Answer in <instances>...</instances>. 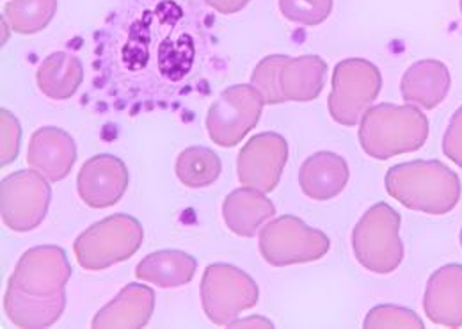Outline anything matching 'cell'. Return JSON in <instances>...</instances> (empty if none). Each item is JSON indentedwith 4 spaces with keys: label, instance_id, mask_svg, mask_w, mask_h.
<instances>
[{
    "label": "cell",
    "instance_id": "cell-1",
    "mask_svg": "<svg viewBox=\"0 0 462 329\" xmlns=\"http://www.w3.org/2000/svg\"><path fill=\"white\" fill-rule=\"evenodd\" d=\"M386 191L409 211L443 216L461 200V180L439 161H412L393 165L384 178Z\"/></svg>",
    "mask_w": 462,
    "mask_h": 329
},
{
    "label": "cell",
    "instance_id": "cell-2",
    "mask_svg": "<svg viewBox=\"0 0 462 329\" xmlns=\"http://www.w3.org/2000/svg\"><path fill=\"white\" fill-rule=\"evenodd\" d=\"M429 136V119L416 106L381 104L361 118L359 143L377 161L420 150Z\"/></svg>",
    "mask_w": 462,
    "mask_h": 329
},
{
    "label": "cell",
    "instance_id": "cell-3",
    "mask_svg": "<svg viewBox=\"0 0 462 329\" xmlns=\"http://www.w3.org/2000/svg\"><path fill=\"white\" fill-rule=\"evenodd\" d=\"M326 75L328 64L319 55H269L254 68L251 86L269 106L311 102L320 95Z\"/></svg>",
    "mask_w": 462,
    "mask_h": 329
},
{
    "label": "cell",
    "instance_id": "cell-4",
    "mask_svg": "<svg viewBox=\"0 0 462 329\" xmlns=\"http://www.w3.org/2000/svg\"><path fill=\"white\" fill-rule=\"evenodd\" d=\"M401 216L388 203L374 205L356 224L352 248L357 262L370 273L390 275L404 260Z\"/></svg>",
    "mask_w": 462,
    "mask_h": 329
},
{
    "label": "cell",
    "instance_id": "cell-5",
    "mask_svg": "<svg viewBox=\"0 0 462 329\" xmlns=\"http://www.w3.org/2000/svg\"><path fill=\"white\" fill-rule=\"evenodd\" d=\"M143 237L144 231L139 221L116 214L80 233L73 242V251L82 269L104 271L134 257L143 244Z\"/></svg>",
    "mask_w": 462,
    "mask_h": 329
},
{
    "label": "cell",
    "instance_id": "cell-6",
    "mask_svg": "<svg viewBox=\"0 0 462 329\" xmlns=\"http://www.w3.org/2000/svg\"><path fill=\"white\" fill-rule=\"evenodd\" d=\"M260 290L256 281L230 264H212L201 279V305L216 326H231L236 317L256 306Z\"/></svg>",
    "mask_w": 462,
    "mask_h": 329
},
{
    "label": "cell",
    "instance_id": "cell-7",
    "mask_svg": "<svg viewBox=\"0 0 462 329\" xmlns=\"http://www.w3.org/2000/svg\"><path fill=\"white\" fill-rule=\"evenodd\" d=\"M329 246L331 242L324 231L310 228L293 216L271 221L260 231V253L265 262L276 268L320 260Z\"/></svg>",
    "mask_w": 462,
    "mask_h": 329
},
{
    "label": "cell",
    "instance_id": "cell-8",
    "mask_svg": "<svg viewBox=\"0 0 462 329\" xmlns=\"http://www.w3.org/2000/svg\"><path fill=\"white\" fill-rule=\"evenodd\" d=\"M381 86V71L374 62L365 59L338 62L328 102L331 118L340 125L354 127L379 97Z\"/></svg>",
    "mask_w": 462,
    "mask_h": 329
},
{
    "label": "cell",
    "instance_id": "cell-9",
    "mask_svg": "<svg viewBox=\"0 0 462 329\" xmlns=\"http://www.w3.org/2000/svg\"><path fill=\"white\" fill-rule=\"evenodd\" d=\"M52 200L47 178L34 171H16L0 183V214L7 228L31 231L45 220Z\"/></svg>",
    "mask_w": 462,
    "mask_h": 329
},
{
    "label": "cell",
    "instance_id": "cell-10",
    "mask_svg": "<svg viewBox=\"0 0 462 329\" xmlns=\"http://www.w3.org/2000/svg\"><path fill=\"white\" fill-rule=\"evenodd\" d=\"M263 106L265 100L254 86L238 84L225 89L205 119L210 139L223 148L238 145L260 121Z\"/></svg>",
    "mask_w": 462,
    "mask_h": 329
},
{
    "label": "cell",
    "instance_id": "cell-11",
    "mask_svg": "<svg viewBox=\"0 0 462 329\" xmlns=\"http://www.w3.org/2000/svg\"><path fill=\"white\" fill-rule=\"evenodd\" d=\"M71 266L59 246H40L23 253L7 285L32 297H56L64 294Z\"/></svg>",
    "mask_w": 462,
    "mask_h": 329
},
{
    "label": "cell",
    "instance_id": "cell-12",
    "mask_svg": "<svg viewBox=\"0 0 462 329\" xmlns=\"http://www.w3.org/2000/svg\"><path fill=\"white\" fill-rule=\"evenodd\" d=\"M289 161V145L285 137L274 132H263L249 139L238 154L236 173L245 187L262 193H273L280 183Z\"/></svg>",
    "mask_w": 462,
    "mask_h": 329
},
{
    "label": "cell",
    "instance_id": "cell-13",
    "mask_svg": "<svg viewBox=\"0 0 462 329\" xmlns=\"http://www.w3.org/2000/svg\"><path fill=\"white\" fill-rule=\"evenodd\" d=\"M128 187L126 165L115 155H97L80 167L77 176V193L91 209H107L116 205Z\"/></svg>",
    "mask_w": 462,
    "mask_h": 329
},
{
    "label": "cell",
    "instance_id": "cell-14",
    "mask_svg": "<svg viewBox=\"0 0 462 329\" xmlns=\"http://www.w3.org/2000/svg\"><path fill=\"white\" fill-rule=\"evenodd\" d=\"M77 161V146L69 134L56 127H43L31 136L27 164L49 182H60Z\"/></svg>",
    "mask_w": 462,
    "mask_h": 329
},
{
    "label": "cell",
    "instance_id": "cell-15",
    "mask_svg": "<svg viewBox=\"0 0 462 329\" xmlns=\"http://www.w3.org/2000/svg\"><path fill=\"white\" fill-rule=\"evenodd\" d=\"M423 308L434 324L447 328L462 326V266L450 264L430 276Z\"/></svg>",
    "mask_w": 462,
    "mask_h": 329
},
{
    "label": "cell",
    "instance_id": "cell-16",
    "mask_svg": "<svg viewBox=\"0 0 462 329\" xmlns=\"http://www.w3.org/2000/svg\"><path fill=\"white\" fill-rule=\"evenodd\" d=\"M155 308V292L150 287L130 283L93 319V328H144Z\"/></svg>",
    "mask_w": 462,
    "mask_h": 329
},
{
    "label": "cell",
    "instance_id": "cell-17",
    "mask_svg": "<svg viewBox=\"0 0 462 329\" xmlns=\"http://www.w3.org/2000/svg\"><path fill=\"white\" fill-rule=\"evenodd\" d=\"M350 171L344 157L333 152H319L308 157L299 171L302 193L315 202H328L346 189Z\"/></svg>",
    "mask_w": 462,
    "mask_h": 329
},
{
    "label": "cell",
    "instance_id": "cell-18",
    "mask_svg": "<svg viewBox=\"0 0 462 329\" xmlns=\"http://www.w3.org/2000/svg\"><path fill=\"white\" fill-rule=\"evenodd\" d=\"M450 84V71L443 62L423 59L405 71L401 88L407 102L423 109H434L447 99Z\"/></svg>",
    "mask_w": 462,
    "mask_h": 329
},
{
    "label": "cell",
    "instance_id": "cell-19",
    "mask_svg": "<svg viewBox=\"0 0 462 329\" xmlns=\"http://www.w3.org/2000/svg\"><path fill=\"white\" fill-rule=\"evenodd\" d=\"M276 214L274 203L265 193L253 187H240L230 193L223 203V218L235 235L253 237L258 228Z\"/></svg>",
    "mask_w": 462,
    "mask_h": 329
},
{
    "label": "cell",
    "instance_id": "cell-20",
    "mask_svg": "<svg viewBox=\"0 0 462 329\" xmlns=\"http://www.w3.org/2000/svg\"><path fill=\"white\" fill-rule=\"evenodd\" d=\"M66 306V294L42 299L7 285L4 308L9 321L18 328H49L58 323Z\"/></svg>",
    "mask_w": 462,
    "mask_h": 329
},
{
    "label": "cell",
    "instance_id": "cell-21",
    "mask_svg": "<svg viewBox=\"0 0 462 329\" xmlns=\"http://www.w3.org/2000/svg\"><path fill=\"white\" fill-rule=\"evenodd\" d=\"M196 269L198 262L194 257L176 249H164L143 258L135 268V276L162 288H176L192 281Z\"/></svg>",
    "mask_w": 462,
    "mask_h": 329
},
{
    "label": "cell",
    "instance_id": "cell-22",
    "mask_svg": "<svg viewBox=\"0 0 462 329\" xmlns=\"http://www.w3.org/2000/svg\"><path fill=\"white\" fill-rule=\"evenodd\" d=\"M42 93L52 100L71 99L84 80V66L79 57L56 52L49 55L36 73Z\"/></svg>",
    "mask_w": 462,
    "mask_h": 329
},
{
    "label": "cell",
    "instance_id": "cell-23",
    "mask_svg": "<svg viewBox=\"0 0 462 329\" xmlns=\"http://www.w3.org/2000/svg\"><path fill=\"white\" fill-rule=\"evenodd\" d=\"M176 176L190 189H201L212 185L223 171L219 155L205 146H190L183 150L176 159Z\"/></svg>",
    "mask_w": 462,
    "mask_h": 329
},
{
    "label": "cell",
    "instance_id": "cell-24",
    "mask_svg": "<svg viewBox=\"0 0 462 329\" xmlns=\"http://www.w3.org/2000/svg\"><path fill=\"white\" fill-rule=\"evenodd\" d=\"M58 0H11L4 5V18L18 34H36L54 18Z\"/></svg>",
    "mask_w": 462,
    "mask_h": 329
},
{
    "label": "cell",
    "instance_id": "cell-25",
    "mask_svg": "<svg viewBox=\"0 0 462 329\" xmlns=\"http://www.w3.org/2000/svg\"><path fill=\"white\" fill-rule=\"evenodd\" d=\"M282 14L297 24L320 25L333 11V0H280Z\"/></svg>",
    "mask_w": 462,
    "mask_h": 329
},
{
    "label": "cell",
    "instance_id": "cell-26",
    "mask_svg": "<svg viewBox=\"0 0 462 329\" xmlns=\"http://www.w3.org/2000/svg\"><path fill=\"white\" fill-rule=\"evenodd\" d=\"M365 328H423L421 319L401 306H375L365 319Z\"/></svg>",
    "mask_w": 462,
    "mask_h": 329
},
{
    "label": "cell",
    "instance_id": "cell-27",
    "mask_svg": "<svg viewBox=\"0 0 462 329\" xmlns=\"http://www.w3.org/2000/svg\"><path fill=\"white\" fill-rule=\"evenodd\" d=\"M0 121H2V165L11 164L20 148V137L22 128L18 119L9 110H0Z\"/></svg>",
    "mask_w": 462,
    "mask_h": 329
},
{
    "label": "cell",
    "instance_id": "cell-28",
    "mask_svg": "<svg viewBox=\"0 0 462 329\" xmlns=\"http://www.w3.org/2000/svg\"><path fill=\"white\" fill-rule=\"evenodd\" d=\"M443 152L454 164L462 167V108L456 110L443 139Z\"/></svg>",
    "mask_w": 462,
    "mask_h": 329
},
{
    "label": "cell",
    "instance_id": "cell-29",
    "mask_svg": "<svg viewBox=\"0 0 462 329\" xmlns=\"http://www.w3.org/2000/svg\"><path fill=\"white\" fill-rule=\"evenodd\" d=\"M208 5H212L221 14H233L242 11L251 0H205Z\"/></svg>",
    "mask_w": 462,
    "mask_h": 329
},
{
    "label": "cell",
    "instance_id": "cell-30",
    "mask_svg": "<svg viewBox=\"0 0 462 329\" xmlns=\"http://www.w3.org/2000/svg\"><path fill=\"white\" fill-rule=\"evenodd\" d=\"M267 326V328H273V323H269V321H265V319H260V317H256V319H244V321H235L233 324H231V328H235V326Z\"/></svg>",
    "mask_w": 462,
    "mask_h": 329
},
{
    "label": "cell",
    "instance_id": "cell-31",
    "mask_svg": "<svg viewBox=\"0 0 462 329\" xmlns=\"http://www.w3.org/2000/svg\"><path fill=\"white\" fill-rule=\"evenodd\" d=\"M461 246H462V230H461Z\"/></svg>",
    "mask_w": 462,
    "mask_h": 329
},
{
    "label": "cell",
    "instance_id": "cell-32",
    "mask_svg": "<svg viewBox=\"0 0 462 329\" xmlns=\"http://www.w3.org/2000/svg\"><path fill=\"white\" fill-rule=\"evenodd\" d=\"M461 11H462V0H461Z\"/></svg>",
    "mask_w": 462,
    "mask_h": 329
}]
</instances>
